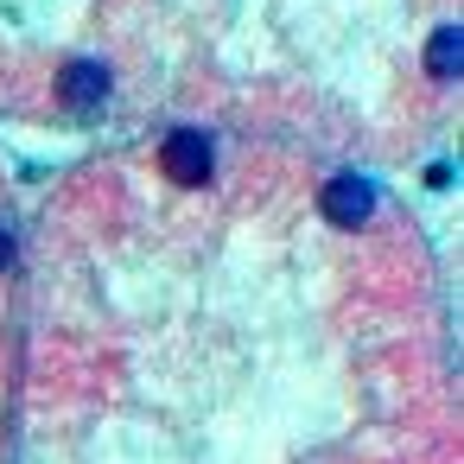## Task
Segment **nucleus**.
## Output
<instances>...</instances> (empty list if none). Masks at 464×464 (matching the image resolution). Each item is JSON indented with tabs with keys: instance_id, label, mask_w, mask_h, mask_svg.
Wrapping results in <instances>:
<instances>
[{
	"instance_id": "2",
	"label": "nucleus",
	"mask_w": 464,
	"mask_h": 464,
	"mask_svg": "<svg viewBox=\"0 0 464 464\" xmlns=\"http://www.w3.org/2000/svg\"><path fill=\"white\" fill-rule=\"evenodd\" d=\"M318 210H324L331 229H362V223L375 217V185L356 179V172H337V179L318 191Z\"/></svg>"
},
{
	"instance_id": "4",
	"label": "nucleus",
	"mask_w": 464,
	"mask_h": 464,
	"mask_svg": "<svg viewBox=\"0 0 464 464\" xmlns=\"http://www.w3.org/2000/svg\"><path fill=\"white\" fill-rule=\"evenodd\" d=\"M458 64H464V33H458V26H439L432 45H426V71H432V83H451Z\"/></svg>"
},
{
	"instance_id": "5",
	"label": "nucleus",
	"mask_w": 464,
	"mask_h": 464,
	"mask_svg": "<svg viewBox=\"0 0 464 464\" xmlns=\"http://www.w3.org/2000/svg\"><path fill=\"white\" fill-rule=\"evenodd\" d=\"M0 267H14V236L0 229Z\"/></svg>"
},
{
	"instance_id": "1",
	"label": "nucleus",
	"mask_w": 464,
	"mask_h": 464,
	"mask_svg": "<svg viewBox=\"0 0 464 464\" xmlns=\"http://www.w3.org/2000/svg\"><path fill=\"white\" fill-rule=\"evenodd\" d=\"M160 172L179 185V191H204L210 172H217V140L204 128H172L160 140Z\"/></svg>"
},
{
	"instance_id": "3",
	"label": "nucleus",
	"mask_w": 464,
	"mask_h": 464,
	"mask_svg": "<svg viewBox=\"0 0 464 464\" xmlns=\"http://www.w3.org/2000/svg\"><path fill=\"white\" fill-rule=\"evenodd\" d=\"M109 90H115V77H109V64H96V58H71V64L58 71V102H64V109H77V115L102 109V102H109Z\"/></svg>"
}]
</instances>
